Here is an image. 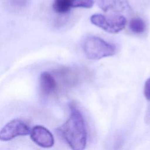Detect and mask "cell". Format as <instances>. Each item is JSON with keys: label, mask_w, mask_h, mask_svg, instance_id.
<instances>
[{"label": "cell", "mask_w": 150, "mask_h": 150, "mask_svg": "<svg viewBox=\"0 0 150 150\" xmlns=\"http://www.w3.org/2000/svg\"><path fill=\"white\" fill-rule=\"evenodd\" d=\"M91 23L110 33H117L123 30L127 24L125 17L120 14H111L105 16L96 13L91 16Z\"/></svg>", "instance_id": "3957f363"}, {"label": "cell", "mask_w": 150, "mask_h": 150, "mask_svg": "<svg viewBox=\"0 0 150 150\" xmlns=\"http://www.w3.org/2000/svg\"><path fill=\"white\" fill-rule=\"evenodd\" d=\"M29 134L32 141L40 147L49 148L54 144L52 134L43 126H35L30 130Z\"/></svg>", "instance_id": "5b68a950"}, {"label": "cell", "mask_w": 150, "mask_h": 150, "mask_svg": "<svg viewBox=\"0 0 150 150\" xmlns=\"http://www.w3.org/2000/svg\"><path fill=\"white\" fill-rule=\"evenodd\" d=\"M144 93L146 100L150 101V78L148 79L145 81Z\"/></svg>", "instance_id": "8fae6325"}, {"label": "cell", "mask_w": 150, "mask_h": 150, "mask_svg": "<svg viewBox=\"0 0 150 150\" xmlns=\"http://www.w3.org/2000/svg\"><path fill=\"white\" fill-rule=\"evenodd\" d=\"M97 5L104 12H110L112 14L129 13L131 6L128 0H96Z\"/></svg>", "instance_id": "8992f818"}, {"label": "cell", "mask_w": 150, "mask_h": 150, "mask_svg": "<svg viewBox=\"0 0 150 150\" xmlns=\"http://www.w3.org/2000/svg\"><path fill=\"white\" fill-rule=\"evenodd\" d=\"M94 0H74V8H90L94 5Z\"/></svg>", "instance_id": "30bf717a"}, {"label": "cell", "mask_w": 150, "mask_h": 150, "mask_svg": "<svg viewBox=\"0 0 150 150\" xmlns=\"http://www.w3.org/2000/svg\"><path fill=\"white\" fill-rule=\"evenodd\" d=\"M83 49L88 59L94 60L114 56L117 52L115 45L96 36H90L84 40Z\"/></svg>", "instance_id": "7a4b0ae2"}, {"label": "cell", "mask_w": 150, "mask_h": 150, "mask_svg": "<svg viewBox=\"0 0 150 150\" xmlns=\"http://www.w3.org/2000/svg\"><path fill=\"white\" fill-rule=\"evenodd\" d=\"M40 88L45 94H50L57 88V84L53 76L47 71L41 73L40 76Z\"/></svg>", "instance_id": "52a82bcc"}, {"label": "cell", "mask_w": 150, "mask_h": 150, "mask_svg": "<svg viewBox=\"0 0 150 150\" xmlns=\"http://www.w3.org/2000/svg\"><path fill=\"white\" fill-rule=\"evenodd\" d=\"M52 8L57 13H67L71 8H74V0H54Z\"/></svg>", "instance_id": "ba28073f"}, {"label": "cell", "mask_w": 150, "mask_h": 150, "mask_svg": "<svg viewBox=\"0 0 150 150\" xmlns=\"http://www.w3.org/2000/svg\"><path fill=\"white\" fill-rule=\"evenodd\" d=\"M130 30L134 33L140 34L143 33L146 28L145 22L139 18L132 19L129 23Z\"/></svg>", "instance_id": "9c48e42d"}, {"label": "cell", "mask_w": 150, "mask_h": 150, "mask_svg": "<svg viewBox=\"0 0 150 150\" xmlns=\"http://www.w3.org/2000/svg\"><path fill=\"white\" fill-rule=\"evenodd\" d=\"M28 125L20 120H13L7 123L0 131V140L10 141L17 137L26 135L30 134Z\"/></svg>", "instance_id": "277c9868"}, {"label": "cell", "mask_w": 150, "mask_h": 150, "mask_svg": "<svg viewBox=\"0 0 150 150\" xmlns=\"http://www.w3.org/2000/svg\"><path fill=\"white\" fill-rule=\"evenodd\" d=\"M59 131L72 150H84L87 134L84 121L80 111L73 105L67 120L59 128Z\"/></svg>", "instance_id": "6da1fadb"}]
</instances>
